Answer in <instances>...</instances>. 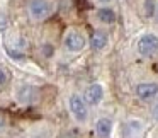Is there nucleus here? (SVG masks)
Returning <instances> with one entry per match:
<instances>
[{
    "instance_id": "9b49d317",
    "label": "nucleus",
    "mask_w": 158,
    "mask_h": 138,
    "mask_svg": "<svg viewBox=\"0 0 158 138\" xmlns=\"http://www.w3.org/2000/svg\"><path fill=\"white\" fill-rule=\"evenodd\" d=\"M95 17L99 19V22L109 26V24H114V22H116L117 15H116V11H114V9H110L109 5H104V7L97 9Z\"/></svg>"
},
{
    "instance_id": "4468645a",
    "label": "nucleus",
    "mask_w": 158,
    "mask_h": 138,
    "mask_svg": "<svg viewBox=\"0 0 158 138\" xmlns=\"http://www.w3.org/2000/svg\"><path fill=\"white\" fill-rule=\"evenodd\" d=\"M151 116H153L155 119L158 121V97L155 99V102H153V109H151Z\"/></svg>"
},
{
    "instance_id": "f3484780",
    "label": "nucleus",
    "mask_w": 158,
    "mask_h": 138,
    "mask_svg": "<svg viewBox=\"0 0 158 138\" xmlns=\"http://www.w3.org/2000/svg\"><path fill=\"white\" fill-rule=\"evenodd\" d=\"M97 2H99V4H102V5H109L112 0H97Z\"/></svg>"
},
{
    "instance_id": "7ed1b4c3",
    "label": "nucleus",
    "mask_w": 158,
    "mask_h": 138,
    "mask_svg": "<svg viewBox=\"0 0 158 138\" xmlns=\"http://www.w3.org/2000/svg\"><path fill=\"white\" fill-rule=\"evenodd\" d=\"M87 38L78 29H66L63 34V48L70 53H80L87 46Z\"/></svg>"
},
{
    "instance_id": "0eeeda50",
    "label": "nucleus",
    "mask_w": 158,
    "mask_h": 138,
    "mask_svg": "<svg viewBox=\"0 0 158 138\" xmlns=\"http://www.w3.org/2000/svg\"><path fill=\"white\" fill-rule=\"evenodd\" d=\"M104 96H106L104 87L100 85L99 82L90 84V85L85 89V92H83V97H85V101H87L89 106H99V104L104 101Z\"/></svg>"
},
{
    "instance_id": "423d86ee",
    "label": "nucleus",
    "mask_w": 158,
    "mask_h": 138,
    "mask_svg": "<svg viewBox=\"0 0 158 138\" xmlns=\"http://www.w3.org/2000/svg\"><path fill=\"white\" fill-rule=\"evenodd\" d=\"M134 96L143 102L155 101L158 97V82H139L134 87Z\"/></svg>"
},
{
    "instance_id": "ddd939ff",
    "label": "nucleus",
    "mask_w": 158,
    "mask_h": 138,
    "mask_svg": "<svg viewBox=\"0 0 158 138\" xmlns=\"http://www.w3.org/2000/svg\"><path fill=\"white\" fill-rule=\"evenodd\" d=\"M7 80H9V77H7V73H5V70L0 67V87H4L5 84H7Z\"/></svg>"
},
{
    "instance_id": "6e6552de",
    "label": "nucleus",
    "mask_w": 158,
    "mask_h": 138,
    "mask_svg": "<svg viewBox=\"0 0 158 138\" xmlns=\"http://www.w3.org/2000/svg\"><path fill=\"white\" fill-rule=\"evenodd\" d=\"M89 45H90V48H92L94 51H102V50H106L107 45H109V36H107L106 31L97 29V31H94L92 34H90Z\"/></svg>"
},
{
    "instance_id": "f03ea898",
    "label": "nucleus",
    "mask_w": 158,
    "mask_h": 138,
    "mask_svg": "<svg viewBox=\"0 0 158 138\" xmlns=\"http://www.w3.org/2000/svg\"><path fill=\"white\" fill-rule=\"evenodd\" d=\"M68 111L73 119L80 124L87 123V119H89V104H87L85 97L82 94L73 92L68 97Z\"/></svg>"
},
{
    "instance_id": "a211bd4d",
    "label": "nucleus",
    "mask_w": 158,
    "mask_h": 138,
    "mask_svg": "<svg viewBox=\"0 0 158 138\" xmlns=\"http://www.w3.org/2000/svg\"><path fill=\"white\" fill-rule=\"evenodd\" d=\"M155 17H156V19H158V5H156V15H155Z\"/></svg>"
},
{
    "instance_id": "dca6fc26",
    "label": "nucleus",
    "mask_w": 158,
    "mask_h": 138,
    "mask_svg": "<svg viewBox=\"0 0 158 138\" xmlns=\"http://www.w3.org/2000/svg\"><path fill=\"white\" fill-rule=\"evenodd\" d=\"M5 126H7V123H5V118L0 114V131H4L5 130Z\"/></svg>"
},
{
    "instance_id": "20e7f679",
    "label": "nucleus",
    "mask_w": 158,
    "mask_h": 138,
    "mask_svg": "<svg viewBox=\"0 0 158 138\" xmlns=\"http://www.w3.org/2000/svg\"><path fill=\"white\" fill-rule=\"evenodd\" d=\"M138 53H139L143 58H153L158 53V36L153 32H146L138 39Z\"/></svg>"
},
{
    "instance_id": "2eb2a0df",
    "label": "nucleus",
    "mask_w": 158,
    "mask_h": 138,
    "mask_svg": "<svg viewBox=\"0 0 158 138\" xmlns=\"http://www.w3.org/2000/svg\"><path fill=\"white\" fill-rule=\"evenodd\" d=\"M5 28H7V17H5L4 14H0V31L5 29Z\"/></svg>"
},
{
    "instance_id": "9d476101",
    "label": "nucleus",
    "mask_w": 158,
    "mask_h": 138,
    "mask_svg": "<svg viewBox=\"0 0 158 138\" xmlns=\"http://www.w3.org/2000/svg\"><path fill=\"white\" fill-rule=\"evenodd\" d=\"M112 133V119L107 116H102L95 121V135L99 138H109Z\"/></svg>"
},
{
    "instance_id": "f257e3e1",
    "label": "nucleus",
    "mask_w": 158,
    "mask_h": 138,
    "mask_svg": "<svg viewBox=\"0 0 158 138\" xmlns=\"http://www.w3.org/2000/svg\"><path fill=\"white\" fill-rule=\"evenodd\" d=\"M55 11V4L51 0H29L27 14L34 22H43L49 19Z\"/></svg>"
},
{
    "instance_id": "39448f33",
    "label": "nucleus",
    "mask_w": 158,
    "mask_h": 138,
    "mask_svg": "<svg viewBox=\"0 0 158 138\" xmlns=\"http://www.w3.org/2000/svg\"><path fill=\"white\" fill-rule=\"evenodd\" d=\"M39 99V89L31 84H24L15 90V101L22 106H31V104L38 102Z\"/></svg>"
},
{
    "instance_id": "1a4fd4ad",
    "label": "nucleus",
    "mask_w": 158,
    "mask_h": 138,
    "mask_svg": "<svg viewBox=\"0 0 158 138\" xmlns=\"http://www.w3.org/2000/svg\"><path fill=\"white\" fill-rule=\"evenodd\" d=\"M144 131V123L141 119H127L124 124V136L126 138H141Z\"/></svg>"
},
{
    "instance_id": "f8f14e48",
    "label": "nucleus",
    "mask_w": 158,
    "mask_h": 138,
    "mask_svg": "<svg viewBox=\"0 0 158 138\" xmlns=\"http://www.w3.org/2000/svg\"><path fill=\"white\" fill-rule=\"evenodd\" d=\"M156 5L158 0H143V14L146 17H155L156 15Z\"/></svg>"
}]
</instances>
